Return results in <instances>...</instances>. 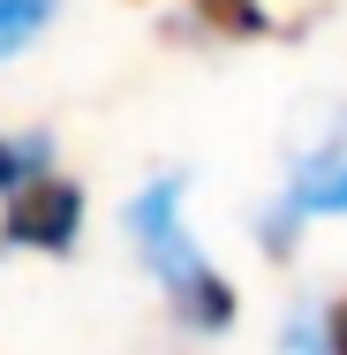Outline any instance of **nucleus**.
<instances>
[{
	"label": "nucleus",
	"instance_id": "obj_1",
	"mask_svg": "<svg viewBox=\"0 0 347 355\" xmlns=\"http://www.w3.org/2000/svg\"><path fill=\"white\" fill-rule=\"evenodd\" d=\"M75 234H83V189L69 174H38L8 197L0 212V242L8 250H38V257H69Z\"/></svg>",
	"mask_w": 347,
	"mask_h": 355
},
{
	"label": "nucleus",
	"instance_id": "obj_2",
	"mask_svg": "<svg viewBox=\"0 0 347 355\" xmlns=\"http://www.w3.org/2000/svg\"><path fill=\"white\" fill-rule=\"evenodd\" d=\"M129 234H136L143 265H151L159 280H181L189 265H204V257L189 250V227H181V174H159L143 197H129Z\"/></svg>",
	"mask_w": 347,
	"mask_h": 355
},
{
	"label": "nucleus",
	"instance_id": "obj_3",
	"mask_svg": "<svg viewBox=\"0 0 347 355\" xmlns=\"http://www.w3.org/2000/svg\"><path fill=\"white\" fill-rule=\"evenodd\" d=\"M287 205H294L302 219L347 212V114H340L317 144H310L302 159H294V174H287Z\"/></svg>",
	"mask_w": 347,
	"mask_h": 355
},
{
	"label": "nucleus",
	"instance_id": "obj_4",
	"mask_svg": "<svg viewBox=\"0 0 347 355\" xmlns=\"http://www.w3.org/2000/svg\"><path fill=\"white\" fill-rule=\"evenodd\" d=\"M166 295H174V318L189 325V333H226L234 325V280L226 272H211V265H189L181 280H166Z\"/></svg>",
	"mask_w": 347,
	"mask_h": 355
},
{
	"label": "nucleus",
	"instance_id": "obj_5",
	"mask_svg": "<svg viewBox=\"0 0 347 355\" xmlns=\"http://www.w3.org/2000/svg\"><path fill=\"white\" fill-rule=\"evenodd\" d=\"M189 15L219 31V38H265L272 31V15H265V0H189Z\"/></svg>",
	"mask_w": 347,
	"mask_h": 355
},
{
	"label": "nucleus",
	"instance_id": "obj_6",
	"mask_svg": "<svg viewBox=\"0 0 347 355\" xmlns=\"http://www.w3.org/2000/svg\"><path fill=\"white\" fill-rule=\"evenodd\" d=\"M38 174H53V144L46 137H8V129H0V197H15V189L38 182Z\"/></svg>",
	"mask_w": 347,
	"mask_h": 355
},
{
	"label": "nucleus",
	"instance_id": "obj_7",
	"mask_svg": "<svg viewBox=\"0 0 347 355\" xmlns=\"http://www.w3.org/2000/svg\"><path fill=\"white\" fill-rule=\"evenodd\" d=\"M53 8H61V0H0V61H15V53L53 23Z\"/></svg>",
	"mask_w": 347,
	"mask_h": 355
},
{
	"label": "nucleus",
	"instance_id": "obj_8",
	"mask_svg": "<svg viewBox=\"0 0 347 355\" xmlns=\"http://www.w3.org/2000/svg\"><path fill=\"white\" fill-rule=\"evenodd\" d=\"M325 355H347V295L325 310Z\"/></svg>",
	"mask_w": 347,
	"mask_h": 355
}]
</instances>
